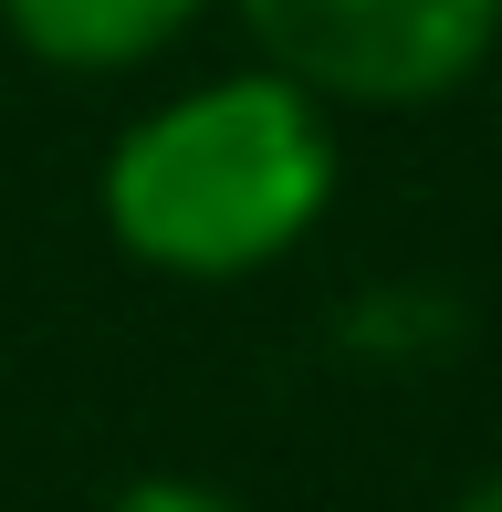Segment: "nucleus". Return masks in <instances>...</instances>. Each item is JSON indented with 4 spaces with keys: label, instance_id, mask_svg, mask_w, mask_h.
Returning <instances> with one entry per match:
<instances>
[{
    "label": "nucleus",
    "instance_id": "2",
    "mask_svg": "<svg viewBox=\"0 0 502 512\" xmlns=\"http://www.w3.org/2000/svg\"><path fill=\"white\" fill-rule=\"evenodd\" d=\"M231 11L283 84L367 115L461 95L502 42V0H231Z\"/></svg>",
    "mask_w": 502,
    "mask_h": 512
},
{
    "label": "nucleus",
    "instance_id": "4",
    "mask_svg": "<svg viewBox=\"0 0 502 512\" xmlns=\"http://www.w3.org/2000/svg\"><path fill=\"white\" fill-rule=\"evenodd\" d=\"M95 512H251V502L220 492V481H189V471H147V481H126V492H105Z\"/></svg>",
    "mask_w": 502,
    "mask_h": 512
},
{
    "label": "nucleus",
    "instance_id": "1",
    "mask_svg": "<svg viewBox=\"0 0 502 512\" xmlns=\"http://www.w3.org/2000/svg\"><path fill=\"white\" fill-rule=\"evenodd\" d=\"M335 178H346L335 105L251 63V74H210L136 115L105 147L95 209L126 262L168 272V283H241L314 241V220L335 209Z\"/></svg>",
    "mask_w": 502,
    "mask_h": 512
},
{
    "label": "nucleus",
    "instance_id": "5",
    "mask_svg": "<svg viewBox=\"0 0 502 512\" xmlns=\"http://www.w3.org/2000/svg\"><path fill=\"white\" fill-rule=\"evenodd\" d=\"M450 512H502V471H492V481H471V492L450 502Z\"/></svg>",
    "mask_w": 502,
    "mask_h": 512
},
{
    "label": "nucleus",
    "instance_id": "3",
    "mask_svg": "<svg viewBox=\"0 0 502 512\" xmlns=\"http://www.w3.org/2000/svg\"><path fill=\"white\" fill-rule=\"evenodd\" d=\"M210 0H0V32L42 74H136L199 32Z\"/></svg>",
    "mask_w": 502,
    "mask_h": 512
}]
</instances>
